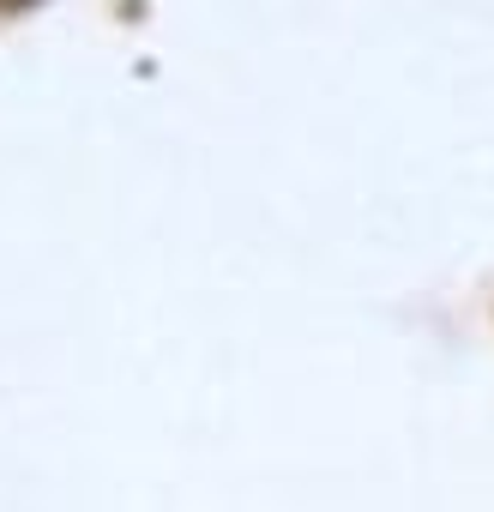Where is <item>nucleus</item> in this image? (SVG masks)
I'll return each mask as SVG.
<instances>
[{"instance_id":"obj_1","label":"nucleus","mask_w":494,"mask_h":512,"mask_svg":"<svg viewBox=\"0 0 494 512\" xmlns=\"http://www.w3.org/2000/svg\"><path fill=\"white\" fill-rule=\"evenodd\" d=\"M37 0H0V13H31Z\"/></svg>"}]
</instances>
